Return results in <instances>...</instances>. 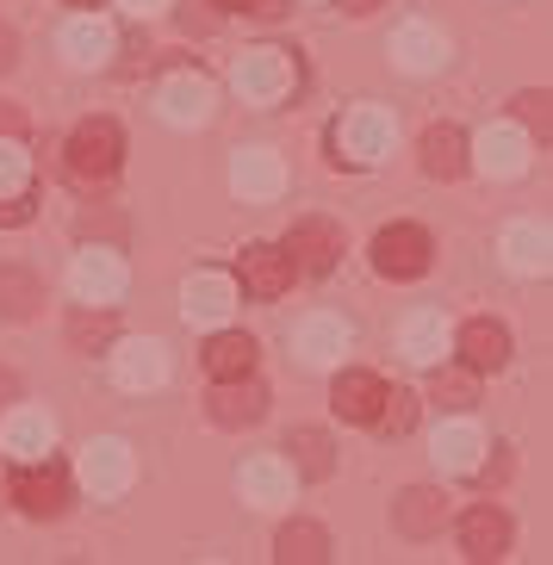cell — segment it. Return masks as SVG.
Returning <instances> with one entry per match:
<instances>
[{"instance_id":"5","label":"cell","mask_w":553,"mask_h":565,"mask_svg":"<svg viewBox=\"0 0 553 565\" xmlns=\"http://www.w3.org/2000/svg\"><path fill=\"white\" fill-rule=\"evenodd\" d=\"M354 349V323L336 311H311L293 330V354H299L305 366H342V354Z\"/></svg>"},{"instance_id":"44","label":"cell","mask_w":553,"mask_h":565,"mask_svg":"<svg viewBox=\"0 0 553 565\" xmlns=\"http://www.w3.org/2000/svg\"><path fill=\"white\" fill-rule=\"evenodd\" d=\"M131 13H156V7H168V0H125Z\"/></svg>"},{"instance_id":"26","label":"cell","mask_w":553,"mask_h":565,"mask_svg":"<svg viewBox=\"0 0 553 565\" xmlns=\"http://www.w3.org/2000/svg\"><path fill=\"white\" fill-rule=\"evenodd\" d=\"M423 174L429 181H460L467 174V137L454 125H429L423 131Z\"/></svg>"},{"instance_id":"16","label":"cell","mask_w":553,"mask_h":565,"mask_svg":"<svg viewBox=\"0 0 553 565\" xmlns=\"http://www.w3.org/2000/svg\"><path fill=\"white\" fill-rule=\"evenodd\" d=\"M212 423H224V429H249V423H262L268 416V392L243 373V380H219V392H212Z\"/></svg>"},{"instance_id":"27","label":"cell","mask_w":553,"mask_h":565,"mask_svg":"<svg viewBox=\"0 0 553 565\" xmlns=\"http://www.w3.org/2000/svg\"><path fill=\"white\" fill-rule=\"evenodd\" d=\"M44 305V280H38L25 262H7L0 267V317L7 323H25V317Z\"/></svg>"},{"instance_id":"4","label":"cell","mask_w":553,"mask_h":565,"mask_svg":"<svg viewBox=\"0 0 553 565\" xmlns=\"http://www.w3.org/2000/svg\"><path fill=\"white\" fill-rule=\"evenodd\" d=\"M125 280H131V274H125V255L100 249V243H94V249H82V255H75V267H68L75 299H82V305H106V311L125 299Z\"/></svg>"},{"instance_id":"46","label":"cell","mask_w":553,"mask_h":565,"mask_svg":"<svg viewBox=\"0 0 553 565\" xmlns=\"http://www.w3.org/2000/svg\"><path fill=\"white\" fill-rule=\"evenodd\" d=\"M75 7H100V0H75Z\"/></svg>"},{"instance_id":"25","label":"cell","mask_w":553,"mask_h":565,"mask_svg":"<svg viewBox=\"0 0 553 565\" xmlns=\"http://www.w3.org/2000/svg\"><path fill=\"white\" fill-rule=\"evenodd\" d=\"M442 515H448V503H442V491H429V484H411V491H398V503H392V522H398V534H411V541H429V534L442 529Z\"/></svg>"},{"instance_id":"3","label":"cell","mask_w":553,"mask_h":565,"mask_svg":"<svg viewBox=\"0 0 553 565\" xmlns=\"http://www.w3.org/2000/svg\"><path fill=\"white\" fill-rule=\"evenodd\" d=\"M293 82H299V68H293L286 51H249V56H236V68H231V87L249 106H280L293 94Z\"/></svg>"},{"instance_id":"15","label":"cell","mask_w":553,"mask_h":565,"mask_svg":"<svg viewBox=\"0 0 553 565\" xmlns=\"http://www.w3.org/2000/svg\"><path fill=\"white\" fill-rule=\"evenodd\" d=\"M63 51H68V63H82V68H100V63H113V51H118V32H113V19H100L94 7H87L82 19H68V25H63Z\"/></svg>"},{"instance_id":"43","label":"cell","mask_w":553,"mask_h":565,"mask_svg":"<svg viewBox=\"0 0 553 565\" xmlns=\"http://www.w3.org/2000/svg\"><path fill=\"white\" fill-rule=\"evenodd\" d=\"M380 0H342V13H373Z\"/></svg>"},{"instance_id":"12","label":"cell","mask_w":553,"mask_h":565,"mask_svg":"<svg viewBox=\"0 0 553 565\" xmlns=\"http://www.w3.org/2000/svg\"><path fill=\"white\" fill-rule=\"evenodd\" d=\"M156 113H162L174 131L205 125V118H212V82H205V75H168V82L156 87Z\"/></svg>"},{"instance_id":"41","label":"cell","mask_w":553,"mask_h":565,"mask_svg":"<svg viewBox=\"0 0 553 565\" xmlns=\"http://www.w3.org/2000/svg\"><path fill=\"white\" fill-rule=\"evenodd\" d=\"M13 63H19V38L7 32V25H0V75H7V68H13Z\"/></svg>"},{"instance_id":"31","label":"cell","mask_w":553,"mask_h":565,"mask_svg":"<svg viewBox=\"0 0 553 565\" xmlns=\"http://www.w3.org/2000/svg\"><path fill=\"white\" fill-rule=\"evenodd\" d=\"M286 460H293V472H305V479H330V466H336L330 435L323 429H293L286 435Z\"/></svg>"},{"instance_id":"7","label":"cell","mask_w":553,"mask_h":565,"mask_svg":"<svg viewBox=\"0 0 553 565\" xmlns=\"http://www.w3.org/2000/svg\"><path fill=\"white\" fill-rule=\"evenodd\" d=\"M13 503L25 515H63L68 503V472L44 454V460H25L19 466V479H13Z\"/></svg>"},{"instance_id":"1","label":"cell","mask_w":553,"mask_h":565,"mask_svg":"<svg viewBox=\"0 0 553 565\" xmlns=\"http://www.w3.org/2000/svg\"><path fill=\"white\" fill-rule=\"evenodd\" d=\"M392 137H398L392 113H380V106H354V113L336 118L330 150H336V162H349V168H373V162H386L392 156Z\"/></svg>"},{"instance_id":"24","label":"cell","mask_w":553,"mask_h":565,"mask_svg":"<svg viewBox=\"0 0 553 565\" xmlns=\"http://www.w3.org/2000/svg\"><path fill=\"white\" fill-rule=\"evenodd\" d=\"M243 286H249L255 299H280L286 286H293V262H286V249H274V243H249V249H243Z\"/></svg>"},{"instance_id":"8","label":"cell","mask_w":553,"mask_h":565,"mask_svg":"<svg viewBox=\"0 0 553 565\" xmlns=\"http://www.w3.org/2000/svg\"><path fill=\"white\" fill-rule=\"evenodd\" d=\"M467 168H486L498 181H517L522 168H529V143H522L517 125H486V131L467 143Z\"/></svg>"},{"instance_id":"30","label":"cell","mask_w":553,"mask_h":565,"mask_svg":"<svg viewBox=\"0 0 553 565\" xmlns=\"http://www.w3.org/2000/svg\"><path fill=\"white\" fill-rule=\"evenodd\" d=\"M274 559H286V565H318V559H330V534H323L318 522H286L280 541H274Z\"/></svg>"},{"instance_id":"14","label":"cell","mask_w":553,"mask_h":565,"mask_svg":"<svg viewBox=\"0 0 553 565\" xmlns=\"http://www.w3.org/2000/svg\"><path fill=\"white\" fill-rule=\"evenodd\" d=\"M293 460L286 454H255V460H243V472H236V491H243V503H286L293 498Z\"/></svg>"},{"instance_id":"29","label":"cell","mask_w":553,"mask_h":565,"mask_svg":"<svg viewBox=\"0 0 553 565\" xmlns=\"http://www.w3.org/2000/svg\"><path fill=\"white\" fill-rule=\"evenodd\" d=\"M380 392H386V385L373 380V373H342V380H336V392H330V404H336V416H342V423H373Z\"/></svg>"},{"instance_id":"9","label":"cell","mask_w":553,"mask_h":565,"mask_svg":"<svg viewBox=\"0 0 553 565\" xmlns=\"http://www.w3.org/2000/svg\"><path fill=\"white\" fill-rule=\"evenodd\" d=\"M336 255H342V231H336L330 217H299L293 236H286V262H293V274H330Z\"/></svg>"},{"instance_id":"35","label":"cell","mask_w":553,"mask_h":565,"mask_svg":"<svg viewBox=\"0 0 553 565\" xmlns=\"http://www.w3.org/2000/svg\"><path fill=\"white\" fill-rule=\"evenodd\" d=\"M68 342H75V349H106V342H113V317H106V305H87V311L68 317Z\"/></svg>"},{"instance_id":"32","label":"cell","mask_w":553,"mask_h":565,"mask_svg":"<svg viewBox=\"0 0 553 565\" xmlns=\"http://www.w3.org/2000/svg\"><path fill=\"white\" fill-rule=\"evenodd\" d=\"M503 262L517 274H547V231L541 224H510L503 231Z\"/></svg>"},{"instance_id":"33","label":"cell","mask_w":553,"mask_h":565,"mask_svg":"<svg viewBox=\"0 0 553 565\" xmlns=\"http://www.w3.org/2000/svg\"><path fill=\"white\" fill-rule=\"evenodd\" d=\"M472 392H479V373H472V366H442L436 361V385H429V398H436L442 411H467Z\"/></svg>"},{"instance_id":"22","label":"cell","mask_w":553,"mask_h":565,"mask_svg":"<svg viewBox=\"0 0 553 565\" xmlns=\"http://www.w3.org/2000/svg\"><path fill=\"white\" fill-rule=\"evenodd\" d=\"M0 448L13 454L19 466L44 460V454L56 448V423L44 411H13V416H7V429H0Z\"/></svg>"},{"instance_id":"17","label":"cell","mask_w":553,"mask_h":565,"mask_svg":"<svg viewBox=\"0 0 553 565\" xmlns=\"http://www.w3.org/2000/svg\"><path fill=\"white\" fill-rule=\"evenodd\" d=\"M460 547H467V559H503L510 553V515L498 510V503H479V510L460 515Z\"/></svg>"},{"instance_id":"10","label":"cell","mask_w":553,"mask_h":565,"mask_svg":"<svg viewBox=\"0 0 553 565\" xmlns=\"http://www.w3.org/2000/svg\"><path fill=\"white\" fill-rule=\"evenodd\" d=\"M131 472H137V460H131V448H125L118 435H106V441H87V454H82V484L94 491V498H118V491H131Z\"/></svg>"},{"instance_id":"19","label":"cell","mask_w":553,"mask_h":565,"mask_svg":"<svg viewBox=\"0 0 553 565\" xmlns=\"http://www.w3.org/2000/svg\"><path fill=\"white\" fill-rule=\"evenodd\" d=\"M454 349H460V366H472V373H498V366L510 361V330L491 323V317H472L467 330L454 335Z\"/></svg>"},{"instance_id":"6","label":"cell","mask_w":553,"mask_h":565,"mask_svg":"<svg viewBox=\"0 0 553 565\" xmlns=\"http://www.w3.org/2000/svg\"><path fill=\"white\" fill-rule=\"evenodd\" d=\"M373 267L386 280H417V274H429V231H417V224L380 231L373 236Z\"/></svg>"},{"instance_id":"20","label":"cell","mask_w":553,"mask_h":565,"mask_svg":"<svg viewBox=\"0 0 553 565\" xmlns=\"http://www.w3.org/2000/svg\"><path fill=\"white\" fill-rule=\"evenodd\" d=\"M479 454H486V435H479V423H467V416L454 411L448 423L436 429V454H429V460H436L442 472H479Z\"/></svg>"},{"instance_id":"2","label":"cell","mask_w":553,"mask_h":565,"mask_svg":"<svg viewBox=\"0 0 553 565\" xmlns=\"http://www.w3.org/2000/svg\"><path fill=\"white\" fill-rule=\"evenodd\" d=\"M118 162H125V131H118L113 118H87V125H75V137H68V174L82 186H106L118 174Z\"/></svg>"},{"instance_id":"40","label":"cell","mask_w":553,"mask_h":565,"mask_svg":"<svg viewBox=\"0 0 553 565\" xmlns=\"http://www.w3.org/2000/svg\"><path fill=\"white\" fill-rule=\"evenodd\" d=\"M0 137H25V113L0 100Z\"/></svg>"},{"instance_id":"28","label":"cell","mask_w":553,"mask_h":565,"mask_svg":"<svg viewBox=\"0 0 553 565\" xmlns=\"http://www.w3.org/2000/svg\"><path fill=\"white\" fill-rule=\"evenodd\" d=\"M205 373L212 380H243V373H255V342L243 330H219L205 342Z\"/></svg>"},{"instance_id":"21","label":"cell","mask_w":553,"mask_h":565,"mask_svg":"<svg viewBox=\"0 0 553 565\" xmlns=\"http://www.w3.org/2000/svg\"><path fill=\"white\" fill-rule=\"evenodd\" d=\"M392 56H398V68H411V75H429V68L448 63V38H442L436 25L411 19V25H398V32H392Z\"/></svg>"},{"instance_id":"45","label":"cell","mask_w":553,"mask_h":565,"mask_svg":"<svg viewBox=\"0 0 553 565\" xmlns=\"http://www.w3.org/2000/svg\"><path fill=\"white\" fill-rule=\"evenodd\" d=\"M219 7H268V0H219Z\"/></svg>"},{"instance_id":"39","label":"cell","mask_w":553,"mask_h":565,"mask_svg":"<svg viewBox=\"0 0 553 565\" xmlns=\"http://www.w3.org/2000/svg\"><path fill=\"white\" fill-rule=\"evenodd\" d=\"M0 224H7V231L32 224V186H25V193H0Z\"/></svg>"},{"instance_id":"34","label":"cell","mask_w":553,"mask_h":565,"mask_svg":"<svg viewBox=\"0 0 553 565\" xmlns=\"http://www.w3.org/2000/svg\"><path fill=\"white\" fill-rule=\"evenodd\" d=\"M411 423H417V398L411 392H380V411H373V429L380 435H411Z\"/></svg>"},{"instance_id":"42","label":"cell","mask_w":553,"mask_h":565,"mask_svg":"<svg viewBox=\"0 0 553 565\" xmlns=\"http://www.w3.org/2000/svg\"><path fill=\"white\" fill-rule=\"evenodd\" d=\"M13 398H19V380L7 373V366H0V404H13Z\"/></svg>"},{"instance_id":"23","label":"cell","mask_w":553,"mask_h":565,"mask_svg":"<svg viewBox=\"0 0 553 565\" xmlns=\"http://www.w3.org/2000/svg\"><path fill=\"white\" fill-rule=\"evenodd\" d=\"M231 186L243 193V200H274V193L286 186L280 156H274V150H236V162H231Z\"/></svg>"},{"instance_id":"37","label":"cell","mask_w":553,"mask_h":565,"mask_svg":"<svg viewBox=\"0 0 553 565\" xmlns=\"http://www.w3.org/2000/svg\"><path fill=\"white\" fill-rule=\"evenodd\" d=\"M547 87H541V94H517V118H522V125H529V131H541V137H547V125H553V113H547Z\"/></svg>"},{"instance_id":"36","label":"cell","mask_w":553,"mask_h":565,"mask_svg":"<svg viewBox=\"0 0 553 565\" xmlns=\"http://www.w3.org/2000/svg\"><path fill=\"white\" fill-rule=\"evenodd\" d=\"M32 186V162L19 150V137H0V193H25Z\"/></svg>"},{"instance_id":"18","label":"cell","mask_w":553,"mask_h":565,"mask_svg":"<svg viewBox=\"0 0 553 565\" xmlns=\"http://www.w3.org/2000/svg\"><path fill=\"white\" fill-rule=\"evenodd\" d=\"M113 380L125 385V392H156V385L168 380V349L162 342H118Z\"/></svg>"},{"instance_id":"11","label":"cell","mask_w":553,"mask_h":565,"mask_svg":"<svg viewBox=\"0 0 553 565\" xmlns=\"http://www.w3.org/2000/svg\"><path fill=\"white\" fill-rule=\"evenodd\" d=\"M231 311H236V280H231V274H212V267H200V274L181 286V317H187V323L219 330Z\"/></svg>"},{"instance_id":"38","label":"cell","mask_w":553,"mask_h":565,"mask_svg":"<svg viewBox=\"0 0 553 565\" xmlns=\"http://www.w3.org/2000/svg\"><path fill=\"white\" fill-rule=\"evenodd\" d=\"M219 0H181V32H219Z\"/></svg>"},{"instance_id":"13","label":"cell","mask_w":553,"mask_h":565,"mask_svg":"<svg viewBox=\"0 0 553 565\" xmlns=\"http://www.w3.org/2000/svg\"><path fill=\"white\" fill-rule=\"evenodd\" d=\"M454 330H448V317L436 311V305H423V311H411L398 323V354L404 361H417V366H436L442 354H448Z\"/></svg>"}]
</instances>
